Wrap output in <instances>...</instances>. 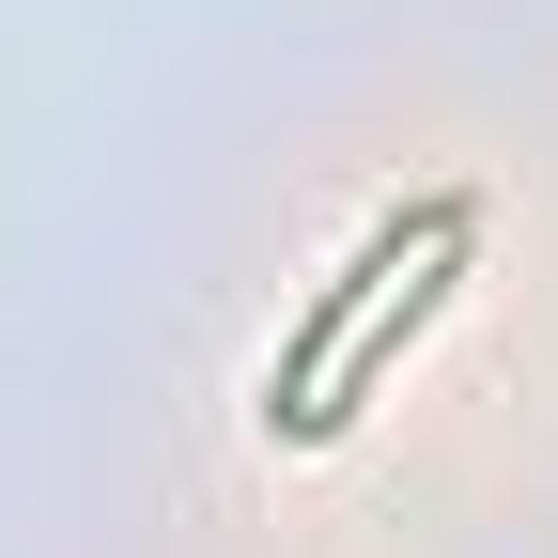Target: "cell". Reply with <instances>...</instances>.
<instances>
[{"instance_id": "7a4b0ae2", "label": "cell", "mask_w": 558, "mask_h": 558, "mask_svg": "<svg viewBox=\"0 0 558 558\" xmlns=\"http://www.w3.org/2000/svg\"><path fill=\"white\" fill-rule=\"evenodd\" d=\"M465 248H481V233H435V248H418V264L388 279V311H373V326H357V341H341V357H326V388H311V418H295V435H279V450H311V435H341V418H357V403H373V373L403 357V341H418V326H435V295H450V279H465Z\"/></svg>"}, {"instance_id": "6da1fadb", "label": "cell", "mask_w": 558, "mask_h": 558, "mask_svg": "<svg viewBox=\"0 0 558 558\" xmlns=\"http://www.w3.org/2000/svg\"><path fill=\"white\" fill-rule=\"evenodd\" d=\"M435 233H481V186H418V202H388V218L357 233V264H341L326 295L295 311V341H279V357H264V435H295V418H311L326 357H341V341H357V326L388 311V279H403L418 248H435Z\"/></svg>"}]
</instances>
